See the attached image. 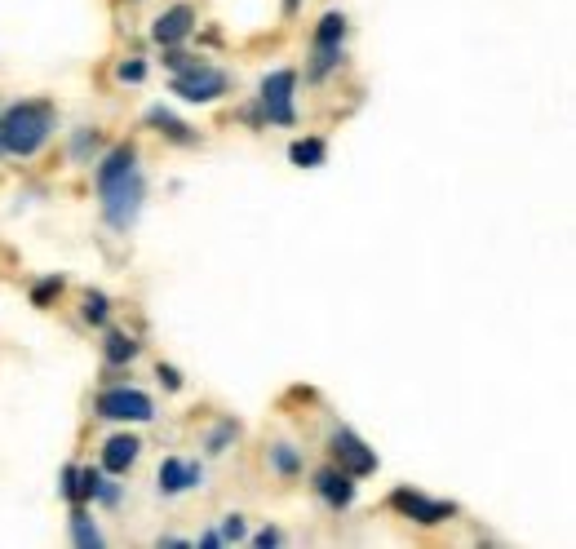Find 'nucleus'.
I'll list each match as a JSON object with an SVG mask.
<instances>
[{"mask_svg":"<svg viewBox=\"0 0 576 549\" xmlns=\"http://www.w3.org/2000/svg\"><path fill=\"white\" fill-rule=\"evenodd\" d=\"M147 124H151L156 133H164L169 142H178V147H195V142H200V138H195V133L187 129V124H182L178 116H169L164 107H151V111H147Z\"/></svg>","mask_w":576,"mask_h":549,"instance_id":"14","label":"nucleus"},{"mask_svg":"<svg viewBox=\"0 0 576 549\" xmlns=\"http://www.w3.org/2000/svg\"><path fill=\"white\" fill-rule=\"evenodd\" d=\"M54 129H58L54 102H18V107L0 111V151L27 160L54 138Z\"/></svg>","mask_w":576,"mask_h":549,"instance_id":"1","label":"nucleus"},{"mask_svg":"<svg viewBox=\"0 0 576 549\" xmlns=\"http://www.w3.org/2000/svg\"><path fill=\"white\" fill-rule=\"evenodd\" d=\"M293 89H297V71H271L262 80V111L271 124H293Z\"/></svg>","mask_w":576,"mask_h":549,"instance_id":"6","label":"nucleus"},{"mask_svg":"<svg viewBox=\"0 0 576 549\" xmlns=\"http://www.w3.org/2000/svg\"><path fill=\"white\" fill-rule=\"evenodd\" d=\"M226 89H231L226 71L204 67V62H195V67H187V71H178V76H173V93H178L182 102H218Z\"/></svg>","mask_w":576,"mask_h":549,"instance_id":"3","label":"nucleus"},{"mask_svg":"<svg viewBox=\"0 0 576 549\" xmlns=\"http://www.w3.org/2000/svg\"><path fill=\"white\" fill-rule=\"evenodd\" d=\"M253 545H257V549L280 545V532H275V527H266V532H257V536H253Z\"/></svg>","mask_w":576,"mask_h":549,"instance_id":"28","label":"nucleus"},{"mask_svg":"<svg viewBox=\"0 0 576 549\" xmlns=\"http://www.w3.org/2000/svg\"><path fill=\"white\" fill-rule=\"evenodd\" d=\"M98 417H107V421H151L156 417V403L142 395V390L116 386V390H102L98 395Z\"/></svg>","mask_w":576,"mask_h":549,"instance_id":"4","label":"nucleus"},{"mask_svg":"<svg viewBox=\"0 0 576 549\" xmlns=\"http://www.w3.org/2000/svg\"><path fill=\"white\" fill-rule=\"evenodd\" d=\"M333 461L342 465L351 479H368L377 470V452L359 439L355 430H333Z\"/></svg>","mask_w":576,"mask_h":549,"instance_id":"7","label":"nucleus"},{"mask_svg":"<svg viewBox=\"0 0 576 549\" xmlns=\"http://www.w3.org/2000/svg\"><path fill=\"white\" fill-rule=\"evenodd\" d=\"M98 195H102V213H107V222L116 226V231H129V226L138 222V209H142V178H138V169H133L129 178L102 186Z\"/></svg>","mask_w":576,"mask_h":549,"instance_id":"2","label":"nucleus"},{"mask_svg":"<svg viewBox=\"0 0 576 549\" xmlns=\"http://www.w3.org/2000/svg\"><path fill=\"white\" fill-rule=\"evenodd\" d=\"M138 457H142V443L133 439V434H116V439H107V448H102V465H107L111 474H125Z\"/></svg>","mask_w":576,"mask_h":549,"instance_id":"13","label":"nucleus"},{"mask_svg":"<svg viewBox=\"0 0 576 549\" xmlns=\"http://www.w3.org/2000/svg\"><path fill=\"white\" fill-rule=\"evenodd\" d=\"M204 479V470L195 461H178V457H169L160 465V492H169V496H178V492H187L195 488V483Z\"/></svg>","mask_w":576,"mask_h":549,"instance_id":"10","label":"nucleus"},{"mask_svg":"<svg viewBox=\"0 0 576 549\" xmlns=\"http://www.w3.org/2000/svg\"><path fill=\"white\" fill-rule=\"evenodd\" d=\"M133 169H138V147H133V142H120V147L107 151V160L98 164V191L111 182H120V178H129Z\"/></svg>","mask_w":576,"mask_h":549,"instance_id":"11","label":"nucleus"},{"mask_svg":"<svg viewBox=\"0 0 576 549\" xmlns=\"http://www.w3.org/2000/svg\"><path fill=\"white\" fill-rule=\"evenodd\" d=\"M390 505H395L404 519H413L421 527H435V523H448L452 514H457V505L452 501H430V496H421L413 488H395L390 492Z\"/></svg>","mask_w":576,"mask_h":549,"instance_id":"5","label":"nucleus"},{"mask_svg":"<svg viewBox=\"0 0 576 549\" xmlns=\"http://www.w3.org/2000/svg\"><path fill=\"white\" fill-rule=\"evenodd\" d=\"M116 76L125 80V85H138V80L147 76V62H138V58H133V62H120V71H116Z\"/></svg>","mask_w":576,"mask_h":549,"instance_id":"25","label":"nucleus"},{"mask_svg":"<svg viewBox=\"0 0 576 549\" xmlns=\"http://www.w3.org/2000/svg\"><path fill=\"white\" fill-rule=\"evenodd\" d=\"M85 319H89V324H107V297L85 293Z\"/></svg>","mask_w":576,"mask_h":549,"instance_id":"23","label":"nucleus"},{"mask_svg":"<svg viewBox=\"0 0 576 549\" xmlns=\"http://www.w3.org/2000/svg\"><path fill=\"white\" fill-rule=\"evenodd\" d=\"M324 155H328L324 138H297L293 147H288V160H293L297 169H320V164H324Z\"/></svg>","mask_w":576,"mask_h":549,"instance_id":"15","label":"nucleus"},{"mask_svg":"<svg viewBox=\"0 0 576 549\" xmlns=\"http://www.w3.org/2000/svg\"><path fill=\"white\" fill-rule=\"evenodd\" d=\"M94 496H98V501H107V505H116L120 501V488H116V483H98Z\"/></svg>","mask_w":576,"mask_h":549,"instance_id":"29","label":"nucleus"},{"mask_svg":"<svg viewBox=\"0 0 576 549\" xmlns=\"http://www.w3.org/2000/svg\"><path fill=\"white\" fill-rule=\"evenodd\" d=\"M342 36H346V14L328 9V14L320 18V27H315V49H333V45H342Z\"/></svg>","mask_w":576,"mask_h":549,"instance_id":"16","label":"nucleus"},{"mask_svg":"<svg viewBox=\"0 0 576 549\" xmlns=\"http://www.w3.org/2000/svg\"><path fill=\"white\" fill-rule=\"evenodd\" d=\"M164 62H169L173 71H187V67H195V62H200V58H191V54H182L178 45H169V54H164Z\"/></svg>","mask_w":576,"mask_h":549,"instance_id":"26","label":"nucleus"},{"mask_svg":"<svg viewBox=\"0 0 576 549\" xmlns=\"http://www.w3.org/2000/svg\"><path fill=\"white\" fill-rule=\"evenodd\" d=\"M240 536H244L240 514H226V523H222V541H240Z\"/></svg>","mask_w":576,"mask_h":549,"instance_id":"27","label":"nucleus"},{"mask_svg":"<svg viewBox=\"0 0 576 549\" xmlns=\"http://www.w3.org/2000/svg\"><path fill=\"white\" fill-rule=\"evenodd\" d=\"M191 27H195V9L191 5H173V9H164V14L156 18V27H151V36H156V45H182V40L191 36Z\"/></svg>","mask_w":576,"mask_h":549,"instance_id":"8","label":"nucleus"},{"mask_svg":"<svg viewBox=\"0 0 576 549\" xmlns=\"http://www.w3.org/2000/svg\"><path fill=\"white\" fill-rule=\"evenodd\" d=\"M315 492H320L333 510H346V505L355 501V479L342 470V465H324V470L315 474Z\"/></svg>","mask_w":576,"mask_h":549,"instance_id":"9","label":"nucleus"},{"mask_svg":"<svg viewBox=\"0 0 576 549\" xmlns=\"http://www.w3.org/2000/svg\"><path fill=\"white\" fill-rule=\"evenodd\" d=\"M235 434H240V426H235V421H222V426L209 434V452H226V443H231Z\"/></svg>","mask_w":576,"mask_h":549,"instance_id":"24","label":"nucleus"},{"mask_svg":"<svg viewBox=\"0 0 576 549\" xmlns=\"http://www.w3.org/2000/svg\"><path fill=\"white\" fill-rule=\"evenodd\" d=\"M297 5H302V0H284V9H288V14H293V9H297Z\"/></svg>","mask_w":576,"mask_h":549,"instance_id":"31","label":"nucleus"},{"mask_svg":"<svg viewBox=\"0 0 576 549\" xmlns=\"http://www.w3.org/2000/svg\"><path fill=\"white\" fill-rule=\"evenodd\" d=\"M58 293H63V275H49V279H40V284L32 288V302L36 306H49Z\"/></svg>","mask_w":576,"mask_h":549,"instance_id":"22","label":"nucleus"},{"mask_svg":"<svg viewBox=\"0 0 576 549\" xmlns=\"http://www.w3.org/2000/svg\"><path fill=\"white\" fill-rule=\"evenodd\" d=\"M98 483H102V474L94 470V465H89V470H80V465H67V470H63V496H67V501H76V505L94 501Z\"/></svg>","mask_w":576,"mask_h":549,"instance_id":"12","label":"nucleus"},{"mask_svg":"<svg viewBox=\"0 0 576 549\" xmlns=\"http://www.w3.org/2000/svg\"><path fill=\"white\" fill-rule=\"evenodd\" d=\"M271 465L280 474H297V470H302V457H297L288 443H275V448H271Z\"/></svg>","mask_w":576,"mask_h":549,"instance_id":"21","label":"nucleus"},{"mask_svg":"<svg viewBox=\"0 0 576 549\" xmlns=\"http://www.w3.org/2000/svg\"><path fill=\"white\" fill-rule=\"evenodd\" d=\"M94 147H98V129H80L76 138H71V160L85 164L89 155H94Z\"/></svg>","mask_w":576,"mask_h":549,"instance_id":"20","label":"nucleus"},{"mask_svg":"<svg viewBox=\"0 0 576 549\" xmlns=\"http://www.w3.org/2000/svg\"><path fill=\"white\" fill-rule=\"evenodd\" d=\"M160 381H164V386H169V390H182V377H178V368H164V364H160Z\"/></svg>","mask_w":576,"mask_h":549,"instance_id":"30","label":"nucleus"},{"mask_svg":"<svg viewBox=\"0 0 576 549\" xmlns=\"http://www.w3.org/2000/svg\"><path fill=\"white\" fill-rule=\"evenodd\" d=\"M71 541H76V545H85V549L102 545V532H98V523L89 519V514L80 510V505H76V510H71Z\"/></svg>","mask_w":576,"mask_h":549,"instance_id":"18","label":"nucleus"},{"mask_svg":"<svg viewBox=\"0 0 576 549\" xmlns=\"http://www.w3.org/2000/svg\"><path fill=\"white\" fill-rule=\"evenodd\" d=\"M102 355H107V364H133V359H138V341H133L129 333H107Z\"/></svg>","mask_w":576,"mask_h":549,"instance_id":"17","label":"nucleus"},{"mask_svg":"<svg viewBox=\"0 0 576 549\" xmlns=\"http://www.w3.org/2000/svg\"><path fill=\"white\" fill-rule=\"evenodd\" d=\"M342 62V45H333V49H315V62H311V80H324L328 71Z\"/></svg>","mask_w":576,"mask_h":549,"instance_id":"19","label":"nucleus"}]
</instances>
